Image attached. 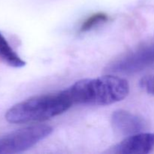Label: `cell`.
I'll return each instance as SVG.
<instances>
[{
  "instance_id": "obj_1",
  "label": "cell",
  "mask_w": 154,
  "mask_h": 154,
  "mask_svg": "<svg viewBox=\"0 0 154 154\" xmlns=\"http://www.w3.org/2000/svg\"><path fill=\"white\" fill-rule=\"evenodd\" d=\"M65 92L73 105H107L125 99L129 94V86L123 78L106 75L77 81Z\"/></svg>"
},
{
  "instance_id": "obj_2",
  "label": "cell",
  "mask_w": 154,
  "mask_h": 154,
  "mask_svg": "<svg viewBox=\"0 0 154 154\" xmlns=\"http://www.w3.org/2000/svg\"><path fill=\"white\" fill-rule=\"evenodd\" d=\"M72 105L65 90L58 93L41 95L12 106L6 112L5 119L11 123L44 121L63 114Z\"/></svg>"
},
{
  "instance_id": "obj_3",
  "label": "cell",
  "mask_w": 154,
  "mask_h": 154,
  "mask_svg": "<svg viewBox=\"0 0 154 154\" xmlns=\"http://www.w3.org/2000/svg\"><path fill=\"white\" fill-rule=\"evenodd\" d=\"M52 131V127L48 125H35L1 135L0 154L18 153L29 150Z\"/></svg>"
},
{
  "instance_id": "obj_4",
  "label": "cell",
  "mask_w": 154,
  "mask_h": 154,
  "mask_svg": "<svg viewBox=\"0 0 154 154\" xmlns=\"http://www.w3.org/2000/svg\"><path fill=\"white\" fill-rule=\"evenodd\" d=\"M154 147V132H139L129 137L108 150L116 154H146Z\"/></svg>"
},
{
  "instance_id": "obj_5",
  "label": "cell",
  "mask_w": 154,
  "mask_h": 154,
  "mask_svg": "<svg viewBox=\"0 0 154 154\" xmlns=\"http://www.w3.org/2000/svg\"><path fill=\"white\" fill-rule=\"evenodd\" d=\"M111 124L117 133L127 136L141 132L146 127L142 118L124 110H118L112 114Z\"/></svg>"
},
{
  "instance_id": "obj_6",
  "label": "cell",
  "mask_w": 154,
  "mask_h": 154,
  "mask_svg": "<svg viewBox=\"0 0 154 154\" xmlns=\"http://www.w3.org/2000/svg\"><path fill=\"white\" fill-rule=\"evenodd\" d=\"M0 58L7 65L14 68H21L26 63L17 54L5 38L0 32Z\"/></svg>"
},
{
  "instance_id": "obj_7",
  "label": "cell",
  "mask_w": 154,
  "mask_h": 154,
  "mask_svg": "<svg viewBox=\"0 0 154 154\" xmlns=\"http://www.w3.org/2000/svg\"><path fill=\"white\" fill-rule=\"evenodd\" d=\"M108 20V16L104 12H98V13L93 14L83 22L80 28V31L82 32L90 31L94 29L95 27L105 23Z\"/></svg>"
},
{
  "instance_id": "obj_8",
  "label": "cell",
  "mask_w": 154,
  "mask_h": 154,
  "mask_svg": "<svg viewBox=\"0 0 154 154\" xmlns=\"http://www.w3.org/2000/svg\"><path fill=\"white\" fill-rule=\"evenodd\" d=\"M140 86L149 94L154 96V75H147L140 81Z\"/></svg>"
}]
</instances>
